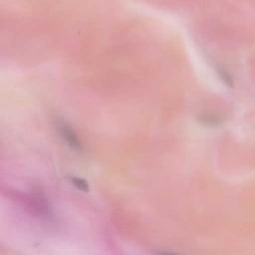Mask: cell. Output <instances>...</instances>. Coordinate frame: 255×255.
I'll return each instance as SVG.
<instances>
[{"label": "cell", "instance_id": "3957f363", "mask_svg": "<svg viewBox=\"0 0 255 255\" xmlns=\"http://www.w3.org/2000/svg\"><path fill=\"white\" fill-rule=\"evenodd\" d=\"M219 74H220V76H221V78H222V80H224L227 84H229L230 83V78L228 77V75H227V73L225 72V71H223V70H221V69H219Z\"/></svg>", "mask_w": 255, "mask_h": 255}, {"label": "cell", "instance_id": "6da1fadb", "mask_svg": "<svg viewBox=\"0 0 255 255\" xmlns=\"http://www.w3.org/2000/svg\"><path fill=\"white\" fill-rule=\"evenodd\" d=\"M58 129L62 135V137L66 140V142L73 147L76 150H82V144L80 142V140L78 139L77 134L75 133V131L71 128L70 126H68L65 123H60L58 125Z\"/></svg>", "mask_w": 255, "mask_h": 255}, {"label": "cell", "instance_id": "7a4b0ae2", "mask_svg": "<svg viewBox=\"0 0 255 255\" xmlns=\"http://www.w3.org/2000/svg\"><path fill=\"white\" fill-rule=\"evenodd\" d=\"M69 180L79 190H81L83 192H89L90 191L89 184H88V182L84 178L77 177V176H70Z\"/></svg>", "mask_w": 255, "mask_h": 255}]
</instances>
